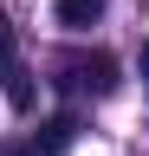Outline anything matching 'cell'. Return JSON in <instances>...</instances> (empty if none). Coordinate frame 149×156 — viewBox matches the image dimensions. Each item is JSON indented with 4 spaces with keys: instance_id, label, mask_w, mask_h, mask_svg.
Returning <instances> with one entry per match:
<instances>
[{
    "instance_id": "3957f363",
    "label": "cell",
    "mask_w": 149,
    "mask_h": 156,
    "mask_svg": "<svg viewBox=\"0 0 149 156\" xmlns=\"http://www.w3.org/2000/svg\"><path fill=\"white\" fill-rule=\"evenodd\" d=\"M0 78H7V104H13V111H32V78H26L20 65H7Z\"/></svg>"
},
{
    "instance_id": "5b68a950",
    "label": "cell",
    "mask_w": 149,
    "mask_h": 156,
    "mask_svg": "<svg viewBox=\"0 0 149 156\" xmlns=\"http://www.w3.org/2000/svg\"><path fill=\"white\" fill-rule=\"evenodd\" d=\"M143 78H149V46H143Z\"/></svg>"
},
{
    "instance_id": "7a4b0ae2",
    "label": "cell",
    "mask_w": 149,
    "mask_h": 156,
    "mask_svg": "<svg viewBox=\"0 0 149 156\" xmlns=\"http://www.w3.org/2000/svg\"><path fill=\"white\" fill-rule=\"evenodd\" d=\"M104 7L110 0H59V26L78 33V26H91V20H104Z\"/></svg>"
},
{
    "instance_id": "6da1fadb",
    "label": "cell",
    "mask_w": 149,
    "mask_h": 156,
    "mask_svg": "<svg viewBox=\"0 0 149 156\" xmlns=\"http://www.w3.org/2000/svg\"><path fill=\"white\" fill-rule=\"evenodd\" d=\"M71 72H78L84 91H110V85H117V58H110V52H91V58H78Z\"/></svg>"
},
{
    "instance_id": "277c9868",
    "label": "cell",
    "mask_w": 149,
    "mask_h": 156,
    "mask_svg": "<svg viewBox=\"0 0 149 156\" xmlns=\"http://www.w3.org/2000/svg\"><path fill=\"white\" fill-rule=\"evenodd\" d=\"M13 65V26H7V13H0V72Z\"/></svg>"
}]
</instances>
